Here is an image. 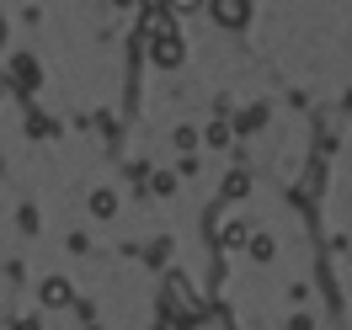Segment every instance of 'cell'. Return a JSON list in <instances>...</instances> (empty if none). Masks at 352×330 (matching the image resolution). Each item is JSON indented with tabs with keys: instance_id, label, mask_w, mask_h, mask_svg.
<instances>
[{
	"instance_id": "obj_3",
	"label": "cell",
	"mask_w": 352,
	"mask_h": 330,
	"mask_svg": "<svg viewBox=\"0 0 352 330\" xmlns=\"http://www.w3.org/2000/svg\"><path fill=\"white\" fill-rule=\"evenodd\" d=\"M208 5L224 27H245V16H251V0H208Z\"/></svg>"
},
{
	"instance_id": "obj_5",
	"label": "cell",
	"mask_w": 352,
	"mask_h": 330,
	"mask_svg": "<svg viewBox=\"0 0 352 330\" xmlns=\"http://www.w3.org/2000/svg\"><path fill=\"white\" fill-rule=\"evenodd\" d=\"M91 208H96V213H102V219H107L112 208H118V198H112V192H91Z\"/></svg>"
},
{
	"instance_id": "obj_9",
	"label": "cell",
	"mask_w": 352,
	"mask_h": 330,
	"mask_svg": "<svg viewBox=\"0 0 352 330\" xmlns=\"http://www.w3.org/2000/svg\"><path fill=\"white\" fill-rule=\"evenodd\" d=\"M208 144H230V123H214V128H208Z\"/></svg>"
},
{
	"instance_id": "obj_11",
	"label": "cell",
	"mask_w": 352,
	"mask_h": 330,
	"mask_svg": "<svg viewBox=\"0 0 352 330\" xmlns=\"http://www.w3.org/2000/svg\"><path fill=\"white\" fill-rule=\"evenodd\" d=\"M166 5H171V11H176V16H187V11H198V5H203V0H166Z\"/></svg>"
},
{
	"instance_id": "obj_14",
	"label": "cell",
	"mask_w": 352,
	"mask_h": 330,
	"mask_svg": "<svg viewBox=\"0 0 352 330\" xmlns=\"http://www.w3.org/2000/svg\"><path fill=\"white\" fill-rule=\"evenodd\" d=\"M91 330H96V325H91Z\"/></svg>"
},
{
	"instance_id": "obj_13",
	"label": "cell",
	"mask_w": 352,
	"mask_h": 330,
	"mask_svg": "<svg viewBox=\"0 0 352 330\" xmlns=\"http://www.w3.org/2000/svg\"><path fill=\"white\" fill-rule=\"evenodd\" d=\"M118 5H133V0H118Z\"/></svg>"
},
{
	"instance_id": "obj_8",
	"label": "cell",
	"mask_w": 352,
	"mask_h": 330,
	"mask_svg": "<svg viewBox=\"0 0 352 330\" xmlns=\"http://www.w3.org/2000/svg\"><path fill=\"white\" fill-rule=\"evenodd\" d=\"M251 256H256V261H267V256H272V240H267V235H251Z\"/></svg>"
},
{
	"instance_id": "obj_2",
	"label": "cell",
	"mask_w": 352,
	"mask_h": 330,
	"mask_svg": "<svg viewBox=\"0 0 352 330\" xmlns=\"http://www.w3.org/2000/svg\"><path fill=\"white\" fill-rule=\"evenodd\" d=\"M182 54H187V48H182V32H176L171 22H166L160 32H155V64L176 69V64H182Z\"/></svg>"
},
{
	"instance_id": "obj_12",
	"label": "cell",
	"mask_w": 352,
	"mask_h": 330,
	"mask_svg": "<svg viewBox=\"0 0 352 330\" xmlns=\"http://www.w3.org/2000/svg\"><path fill=\"white\" fill-rule=\"evenodd\" d=\"M16 330H38V320H16Z\"/></svg>"
},
{
	"instance_id": "obj_1",
	"label": "cell",
	"mask_w": 352,
	"mask_h": 330,
	"mask_svg": "<svg viewBox=\"0 0 352 330\" xmlns=\"http://www.w3.org/2000/svg\"><path fill=\"white\" fill-rule=\"evenodd\" d=\"M166 320H176L182 330L192 325V320H203V304L192 298V287L182 283V277H166Z\"/></svg>"
},
{
	"instance_id": "obj_6",
	"label": "cell",
	"mask_w": 352,
	"mask_h": 330,
	"mask_svg": "<svg viewBox=\"0 0 352 330\" xmlns=\"http://www.w3.org/2000/svg\"><path fill=\"white\" fill-rule=\"evenodd\" d=\"M245 187H251V181H245V176H241V171H235V176L224 181V198H245Z\"/></svg>"
},
{
	"instance_id": "obj_4",
	"label": "cell",
	"mask_w": 352,
	"mask_h": 330,
	"mask_svg": "<svg viewBox=\"0 0 352 330\" xmlns=\"http://www.w3.org/2000/svg\"><path fill=\"white\" fill-rule=\"evenodd\" d=\"M43 304L48 309H65L69 304V283H65V277H48V283H43Z\"/></svg>"
},
{
	"instance_id": "obj_7",
	"label": "cell",
	"mask_w": 352,
	"mask_h": 330,
	"mask_svg": "<svg viewBox=\"0 0 352 330\" xmlns=\"http://www.w3.org/2000/svg\"><path fill=\"white\" fill-rule=\"evenodd\" d=\"M16 80H22V86H32V80H38V64H32V59H16Z\"/></svg>"
},
{
	"instance_id": "obj_10",
	"label": "cell",
	"mask_w": 352,
	"mask_h": 330,
	"mask_svg": "<svg viewBox=\"0 0 352 330\" xmlns=\"http://www.w3.org/2000/svg\"><path fill=\"white\" fill-rule=\"evenodd\" d=\"M224 245H245V224H230V229H224Z\"/></svg>"
}]
</instances>
